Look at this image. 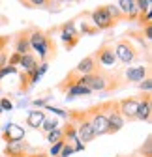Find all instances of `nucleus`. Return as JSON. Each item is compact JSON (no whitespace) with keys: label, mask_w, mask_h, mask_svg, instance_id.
<instances>
[{"label":"nucleus","mask_w":152,"mask_h":157,"mask_svg":"<svg viewBox=\"0 0 152 157\" xmlns=\"http://www.w3.org/2000/svg\"><path fill=\"white\" fill-rule=\"evenodd\" d=\"M28 41H30V51L38 54L36 58L40 62H49L51 58L56 56V43L51 37V32H45L42 28H30Z\"/></svg>","instance_id":"f257e3e1"},{"label":"nucleus","mask_w":152,"mask_h":157,"mask_svg":"<svg viewBox=\"0 0 152 157\" xmlns=\"http://www.w3.org/2000/svg\"><path fill=\"white\" fill-rule=\"evenodd\" d=\"M85 112H86V118H88L94 133H96V136L109 135V127H107V101L92 105V107L85 109Z\"/></svg>","instance_id":"f03ea898"},{"label":"nucleus","mask_w":152,"mask_h":157,"mask_svg":"<svg viewBox=\"0 0 152 157\" xmlns=\"http://www.w3.org/2000/svg\"><path fill=\"white\" fill-rule=\"evenodd\" d=\"M115 56H117V62L130 66V64L137 62L141 58V51L135 47V43L131 41L130 37H122L115 45Z\"/></svg>","instance_id":"7ed1b4c3"},{"label":"nucleus","mask_w":152,"mask_h":157,"mask_svg":"<svg viewBox=\"0 0 152 157\" xmlns=\"http://www.w3.org/2000/svg\"><path fill=\"white\" fill-rule=\"evenodd\" d=\"M90 19H92V25L96 26L98 30H109V28H115L118 23L113 19V15L109 13L107 10V4H102L98 8H94L90 13Z\"/></svg>","instance_id":"20e7f679"},{"label":"nucleus","mask_w":152,"mask_h":157,"mask_svg":"<svg viewBox=\"0 0 152 157\" xmlns=\"http://www.w3.org/2000/svg\"><path fill=\"white\" fill-rule=\"evenodd\" d=\"M94 56V60L98 62V66L100 67H113L117 64V56H115V47H113V43L109 41H103L100 47H98V51L92 54Z\"/></svg>","instance_id":"39448f33"},{"label":"nucleus","mask_w":152,"mask_h":157,"mask_svg":"<svg viewBox=\"0 0 152 157\" xmlns=\"http://www.w3.org/2000/svg\"><path fill=\"white\" fill-rule=\"evenodd\" d=\"M60 39H62L66 51H71L75 45L79 43L81 34H79L77 26H75V21H68V23H64L60 26Z\"/></svg>","instance_id":"423d86ee"},{"label":"nucleus","mask_w":152,"mask_h":157,"mask_svg":"<svg viewBox=\"0 0 152 157\" xmlns=\"http://www.w3.org/2000/svg\"><path fill=\"white\" fill-rule=\"evenodd\" d=\"M126 120L122 118L120 110H118V103L117 101H107V127H109V135L117 133L124 127Z\"/></svg>","instance_id":"0eeeda50"},{"label":"nucleus","mask_w":152,"mask_h":157,"mask_svg":"<svg viewBox=\"0 0 152 157\" xmlns=\"http://www.w3.org/2000/svg\"><path fill=\"white\" fill-rule=\"evenodd\" d=\"M4 153L8 157H28L32 153V148L28 142L23 140H17V142H6V148H4Z\"/></svg>","instance_id":"6e6552de"},{"label":"nucleus","mask_w":152,"mask_h":157,"mask_svg":"<svg viewBox=\"0 0 152 157\" xmlns=\"http://www.w3.org/2000/svg\"><path fill=\"white\" fill-rule=\"evenodd\" d=\"M117 103H118V110H120L124 120L134 122L135 120V110H137V105H139V97H126V99H120Z\"/></svg>","instance_id":"1a4fd4ad"},{"label":"nucleus","mask_w":152,"mask_h":157,"mask_svg":"<svg viewBox=\"0 0 152 157\" xmlns=\"http://www.w3.org/2000/svg\"><path fill=\"white\" fill-rule=\"evenodd\" d=\"M122 75H124V81L126 82H135L137 84V82L143 81V78L150 77V69H148V66H135V67L124 69Z\"/></svg>","instance_id":"9d476101"},{"label":"nucleus","mask_w":152,"mask_h":157,"mask_svg":"<svg viewBox=\"0 0 152 157\" xmlns=\"http://www.w3.org/2000/svg\"><path fill=\"white\" fill-rule=\"evenodd\" d=\"M150 114H152L150 92H145V95L139 97V105H137V110H135V120H139V122H150Z\"/></svg>","instance_id":"9b49d317"},{"label":"nucleus","mask_w":152,"mask_h":157,"mask_svg":"<svg viewBox=\"0 0 152 157\" xmlns=\"http://www.w3.org/2000/svg\"><path fill=\"white\" fill-rule=\"evenodd\" d=\"M28 34H30V28H28V30H23V32H17V34H15V39H13L15 52H19V54L32 52V51H30V41H28Z\"/></svg>","instance_id":"f8f14e48"},{"label":"nucleus","mask_w":152,"mask_h":157,"mask_svg":"<svg viewBox=\"0 0 152 157\" xmlns=\"http://www.w3.org/2000/svg\"><path fill=\"white\" fill-rule=\"evenodd\" d=\"M118 10L124 13L126 21H135L137 15H139V10L135 6V0H118Z\"/></svg>","instance_id":"ddd939ff"},{"label":"nucleus","mask_w":152,"mask_h":157,"mask_svg":"<svg viewBox=\"0 0 152 157\" xmlns=\"http://www.w3.org/2000/svg\"><path fill=\"white\" fill-rule=\"evenodd\" d=\"M45 118H47L45 110H42V109H32V110L26 114V125L32 127V129H40Z\"/></svg>","instance_id":"4468645a"},{"label":"nucleus","mask_w":152,"mask_h":157,"mask_svg":"<svg viewBox=\"0 0 152 157\" xmlns=\"http://www.w3.org/2000/svg\"><path fill=\"white\" fill-rule=\"evenodd\" d=\"M2 139L6 142H17V140H23L25 139V129L23 127H19L15 124H10L6 127V131L2 133Z\"/></svg>","instance_id":"2eb2a0df"},{"label":"nucleus","mask_w":152,"mask_h":157,"mask_svg":"<svg viewBox=\"0 0 152 157\" xmlns=\"http://www.w3.org/2000/svg\"><path fill=\"white\" fill-rule=\"evenodd\" d=\"M81 77H83L81 73H77L75 69H71V71H70V73H68V75L62 78V81L58 82V90L66 94V92H68L71 86H75V84H81Z\"/></svg>","instance_id":"dca6fc26"},{"label":"nucleus","mask_w":152,"mask_h":157,"mask_svg":"<svg viewBox=\"0 0 152 157\" xmlns=\"http://www.w3.org/2000/svg\"><path fill=\"white\" fill-rule=\"evenodd\" d=\"M100 66H98V62L94 60V56L90 54V56H85L83 60L75 66V71L77 73H81V75H88V73H92V71H96Z\"/></svg>","instance_id":"f3484780"},{"label":"nucleus","mask_w":152,"mask_h":157,"mask_svg":"<svg viewBox=\"0 0 152 157\" xmlns=\"http://www.w3.org/2000/svg\"><path fill=\"white\" fill-rule=\"evenodd\" d=\"M38 66H40V60L36 58V54H32V52L21 54V60H19V67L23 69V73L32 71V69H36Z\"/></svg>","instance_id":"a211bd4d"},{"label":"nucleus","mask_w":152,"mask_h":157,"mask_svg":"<svg viewBox=\"0 0 152 157\" xmlns=\"http://www.w3.org/2000/svg\"><path fill=\"white\" fill-rule=\"evenodd\" d=\"M92 92L85 86V84H75V86H71L68 92H66V99L68 101H71V99H75V97H79V95H90Z\"/></svg>","instance_id":"6ab92c4d"},{"label":"nucleus","mask_w":152,"mask_h":157,"mask_svg":"<svg viewBox=\"0 0 152 157\" xmlns=\"http://www.w3.org/2000/svg\"><path fill=\"white\" fill-rule=\"evenodd\" d=\"M45 139H47V142H49V144H54V142L62 140V139H64V135H62V127H54V129H51L49 133H45Z\"/></svg>","instance_id":"aec40b11"},{"label":"nucleus","mask_w":152,"mask_h":157,"mask_svg":"<svg viewBox=\"0 0 152 157\" xmlns=\"http://www.w3.org/2000/svg\"><path fill=\"white\" fill-rule=\"evenodd\" d=\"M135 6H137L139 13H148V11H152V0H135Z\"/></svg>","instance_id":"412c9836"},{"label":"nucleus","mask_w":152,"mask_h":157,"mask_svg":"<svg viewBox=\"0 0 152 157\" xmlns=\"http://www.w3.org/2000/svg\"><path fill=\"white\" fill-rule=\"evenodd\" d=\"M30 8H45V10H51L53 8V0H28Z\"/></svg>","instance_id":"4be33fe9"},{"label":"nucleus","mask_w":152,"mask_h":157,"mask_svg":"<svg viewBox=\"0 0 152 157\" xmlns=\"http://www.w3.org/2000/svg\"><path fill=\"white\" fill-rule=\"evenodd\" d=\"M54 127H58V120H56V118H45L40 129H43L45 133H49V131H51V129H54Z\"/></svg>","instance_id":"5701e85b"},{"label":"nucleus","mask_w":152,"mask_h":157,"mask_svg":"<svg viewBox=\"0 0 152 157\" xmlns=\"http://www.w3.org/2000/svg\"><path fill=\"white\" fill-rule=\"evenodd\" d=\"M100 30L94 26L92 23H83L81 25V30H79V34H86V36H94V34H98Z\"/></svg>","instance_id":"b1692460"},{"label":"nucleus","mask_w":152,"mask_h":157,"mask_svg":"<svg viewBox=\"0 0 152 157\" xmlns=\"http://www.w3.org/2000/svg\"><path fill=\"white\" fill-rule=\"evenodd\" d=\"M64 144H66V140H64V139H62V140H58V142H54V144H51L49 155H53V157H58V155H60V151H62V148H64Z\"/></svg>","instance_id":"393cba45"},{"label":"nucleus","mask_w":152,"mask_h":157,"mask_svg":"<svg viewBox=\"0 0 152 157\" xmlns=\"http://www.w3.org/2000/svg\"><path fill=\"white\" fill-rule=\"evenodd\" d=\"M152 139H150V136H146V140H145V144L139 148V151L145 155V157H152Z\"/></svg>","instance_id":"a878e982"},{"label":"nucleus","mask_w":152,"mask_h":157,"mask_svg":"<svg viewBox=\"0 0 152 157\" xmlns=\"http://www.w3.org/2000/svg\"><path fill=\"white\" fill-rule=\"evenodd\" d=\"M135 86H137L141 92H150V88H152V78H150V77H146V78H143L141 82H137Z\"/></svg>","instance_id":"bb28decb"},{"label":"nucleus","mask_w":152,"mask_h":157,"mask_svg":"<svg viewBox=\"0 0 152 157\" xmlns=\"http://www.w3.org/2000/svg\"><path fill=\"white\" fill-rule=\"evenodd\" d=\"M19 60H21V54H19V52H13L10 58H8V66H19Z\"/></svg>","instance_id":"cd10ccee"},{"label":"nucleus","mask_w":152,"mask_h":157,"mask_svg":"<svg viewBox=\"0 0 152 157\" xmlns=\"http://www.w3.org/2000/svg\"><path fill=\"white\" fill-rule=\"evenodd\" d=\"M45 110H49V112H53V114H58V116H62V118L68 116L66 110H62V109H54V107H51V105H45Z\"/></svg>","instance_id":"c85d7f7f"},{"label":"nucleus","mask_w":152,"mask_h":157,"mask_svg":"<svg viewBox=\"0 0 152 157\" xmlns=\"http://www.w3.org/2000/svg\"><path fill=\"white\" fill-rule=\"evenodd\" d=\"M73 151H75V150H73V146H71V144H68V142H66V144H64V148H62V151H60V155H58V157H68V155H71V153H73Z\"/></svg>","instance_id":"c756f323"},{"label":"nucleus","mask_w":152,"mask_h":157,"mask_svg":"<svg viewBox=\"0 0 152 157\" xmlns=\"http://www.w3.org/2000/svg\"><path fill=\"white\" fill-rule=\"evenodd\" d=\"M10 39H11V36H0V54H2V51L8 47Z\"/></svg>","instance_id":"7c9ffc66"},{"label":"nucleus","mask_w":152,"mask_h":157,"mask_svg":"<svg viewBox=\"0 0 152 157\" xmlns=\"http://www.w3.org/2000/svg\"><path fill=\"white\" fill-rule=\"evenodd\" d=\"M0 107H2V110H11V101L8 99V97H2V99H0Z\"/></svg>","instance_id":"2f4dec72"},{"label":"nucleus","mask_w":152,"mask_h":157,"mask_svg":"<svg viewBox=\"0 0 152 157\" xmlns=\"http://www.w3.org/2000/svg\"><path fill=\"white\" fill-rule=\"evenodd\" d=\"M2 112H4V110H2V107H0V114H2Z\"/></svg>","instance_id":"473e14b6"}]
</instances>
